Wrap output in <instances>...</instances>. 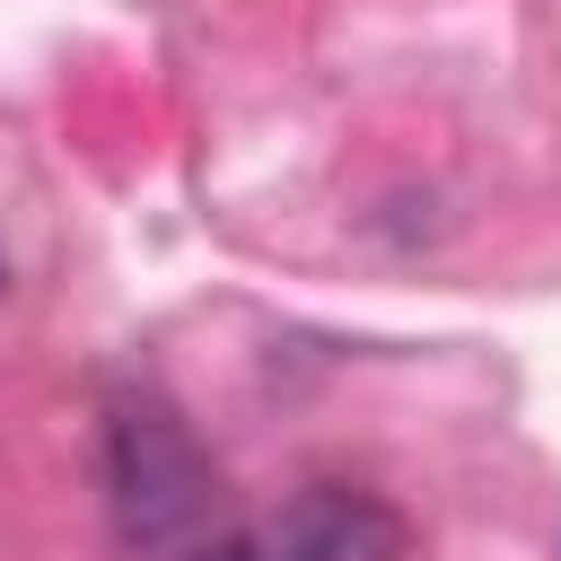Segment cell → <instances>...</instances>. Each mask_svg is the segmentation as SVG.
Wrapping results in <instances>:
<instances>
[{
	"mask_svg": "<svg viewBox=\"0 0 561 561\" xmlns=\"http://www.w3.org/2000/svg\"><path fill=\"white\" fill-rule=\"evenodd\" d=\"M114 508L131 526V543H158V552H210L228 526H219V482L210 465L193 456V438L158 412V403H131L114 421Z\"/></svg>",
	"mask_w": 561,
	"mask_h": 561,
	"instance_id": "obj_1",
	"label": "cell"
},
{
	"mask_svg": "<svg viewBox=\"0 0 561 561\" xmlns=\"http://www.w3.org/2000/svg\"><path fill=\"white\" fill-rule=\"evenodd\" d=\"M202 561H403V517L377 491L307 482L298 500L228 526Z\"/></svg>",
	"mask_w": 561,
	"mask_h": 561,
	"instance_id": "obj_2",
	"label": "cell"
}]
</instances>
